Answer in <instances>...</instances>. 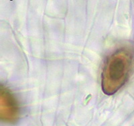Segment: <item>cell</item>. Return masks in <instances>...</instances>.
I'll return each mask as SVG.
<instances>
[{"instance_id": "cell-2", "label": "cell", "mask_w": 134, "mask_h": 126, "mask_svg": "<svg viewBox=\"0 0 134 126\" xmlns=\"http://www.w3.org/2000/svg\"><path fill=\"white\" fill-rule=\"evenodd\" d=\"M20 117V108L13 94L4 87L1 88L0 117L2 122L14 123Z\"/></svg>"}, {"instance_id": "cell-1", "label": "cell", "mask_w": 134, "mask_h": 126, "mask_svg": "<svg viewBox=\"0 0 134 126\" xmlns=\"http://www.w3.org/2000/svg\"><path fill=\"white\" fill-rule=\"evenodd\" d=\"M133 63V53L128 48L118 49L107 58L101 76V86L105 94L112 95L125 84Z\"/></svg>"}]
</instances>
